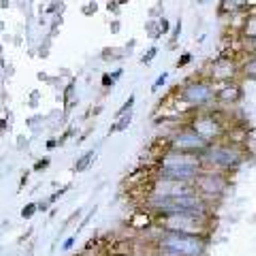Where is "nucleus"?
I'll return each instance as SVG.
<instances>
[{
  "label": "nucleus",
  "mask_w": 256,
  "mask_h": 256,
  "mask_svg": "<svg viewBox=\"0 0 256 256\" xmlns=\"http://www.w3.org/2000/svg\"><path fill=\"white\" fill-rule=\"evenodd\" d=\"M182 30H184V22H182V18L175 22V26H173V32H171V47H175L180 43V38H182Z\"/></svg>",
  "instance_id": "25"
},
{
  "label": "nucleus",
  "mask_w": 256,
  "mask_h": 256,
  "mask_svg": "<svg viewBox=\"0 0 256 256\" xmlns=\"http://www.w3.org/2000/svg\"><path fill=\"white\" fill-rule=\"evenodd\" d=\"M201 160H203V166L207 171H218L224 175H230V173H237L246 164L248 152H246L244 143L226 139V141L214 143V146L207 148Z\"/></svg>",
  "instance_id": "4"
},
{
  "label": "nucleus",
  "mask_w": 256,
  "mask_h": 256,
  "mask_svg": "<svg viewBox=\"0 0 256 256\" xmlns=\"http://www.w3.org/2000/svg\"><path fill=\"white\" fill-rule=\"evenodd\" d=\"M244 98H246V88L242 82H226L216 86V109L228 111L242 105Z\"/></svg>",
  "instance_id": "10"
},
{
  "label": "nucleus",
  "mask_w": 256,
  "mask_h": 256,
  "mask_svg": "<svg viewBox=\"0 0 256 256\" xmlns=\"http://www.w3.org/2000/svg\"><path fill=\"white\" fill-rule=\"evenodd\" d=\"M73 134H75V126H66V130H64L60 137H58V148H64L66 143L73 139Z\"/></svg>",
  "instance_id": "30"
},
{
  "label": "nucleus",
  "mask_w": 256,
  "mask_h": 256,
  "mask_svg": "<svg viewBox=\"0 0 256 256\" xmlns=\"http://www.w3.org/2000/svg\"><path fill=\"white\" fill-rule=\"evenodd\" d=\"M50 50H52V38L50 36H45V41L38 45V58H50Z\"/></svg>",
  "instance_id": "32"
},
{
  "label": "nucleus",
  "mask_w": 256,
  "mask_h": 256,
  "mask_svg": "<svg viewBox=\"0 0 256 256\" xmlns=\"http://www.w3.org/2000/svg\"><path fill=\"white\" fill-rule=\"evenodd\" d=\"M60 75H62V77H68V79H73V75H70V70H68V68H62V70H60Z\"/></svg>",
  "instance_id": "46"
},
{
  "label": "nucleus",
  "mask_w": 256,
  "mask_h": 256,
  "mask_svg": "<svg viewBox=\"0 0 256 256\" xmlns=\"http://www.w3.org/2000/svg\"><path fill=\"white\" fill-rule=\"evenodd\" d=\"M150 237L148 250L160 256H207L210 254V239L182 235V233H166L158 230Z\"/></svg>",
  "instance_id": "3"
},
{
  "label": "nucleus",
  "mask_w": 256,
  "mask_h": 256,
  "mask_svg": "<svg viewBox=\"0 0 256 256\" xmlns=\"http://www.w3.org/2000/svg\"><path fill=\"white\" fill-rule=\"evenodd\" d=\"M45 124H47V116H32V118L26 120V126L30 128L32 132H38Z\"/></svg>",
  "instance_id": "20"
},
{
  "label": "nucleus",
  "mask_w": 256,
  "mask_h": 256,
  "mask_svg": "<svg viewBox=\"0 0 256 256\" xmlns=\"http://www.w3.org/2000/svg\"><path fill=\"white\" fill-rule=\"evenodd\" d=\"M143 256H160V254H154V252H148V254H143Z\"/></svg>",
  "instance_id": "49"
},
{
  "label": "nucleus",
  "mask_w": 256,
  "mask_h": 256,
  "mask_svg": "<svg viewBox=\"0 0 256 256\" xmlns=\"http://www.w3.org/2000/svg\"><path fill=\"white\" fill-rule=\"evenodd\" d=\"M196 194H201L205 201H210L214 205H218L226 192L230 188V175H224V173H218V171H203L201 175L196 178V182L192 184Z\"/></svg>",
  "instance_id": "8"
},
{
  "label": "nucleus",
  "mask_w": 256,
  "mask_h": 256,
  "mask_svg": "<svg viewBox=\"0 0 256 256\" xmlns=\"http://www.w3.org/2000/svg\"><path fill=\"white\" fill-rule=\"evenodd\" d=\"M75 244H77V235L73 233L70 237H66V242L62 244V252H70V250H73V248H75Z\"/></svg>",
  "instance_id": "37"
},
{
  "label": "nucleus",
  "mask_w": 256,
  "mask_h": 256,
  "mask_svg": "<svg viewBox=\"0 0 256 256\" xmlns=\"http://www.w3.org/2000/svg\"><path fill=\"white\" fill-rule=\"evenodd\" d=\"M154 228L166 230V233H182V235H194L212 239L214 233V218L194 214H169V216H156Z\"/></svg>",
  "instance_id": "6"
},
{
  "label": "nucleus",
  "mask_w": 256,
  "mask_h": 256,
  "mask_svg": "<svg viewBox=\"0 0 256 256\" xmlns=\"http://www.w3.org/2000/svg\"><path fill=\"white\" fill-rule=\"evenodd\" d=\"M175 102L182 107L188 116L198 114V111L216 109V84L203 73H196L188 77L175 88Z\"/></svg>",
  "instance_id": "2"
},
{
  "label": "nucleus",
  "mask_w": 256,
  "mask_h": 256,
  "mask_svg": "<svg viewBox=\"0 0 256 256\" xmlns=\"http://www.w3.org/2000/svg\"><path fill=\"white\" fill-rule=\"evenodd\" d=\"M30 173H32V171H24V173H22V178H20V188H18L20 192H22L24 188H26V186H28V180H30Z\"/></svg>",
  "instance_id": "39"
},
{
  "label": "nucleus",
  "mask_w": 256,
  "mask_h": 256,
  "mask_svg": "<svg viewBox=\"0 0 256 256\" xmlns=\"http://www.w3.org/2000/svg\"><path fill=\"white\" fill-rule=\"evenodd\" d=\"M109 30H111V34H120V30H122V22H120V18H116L109 24Z\"/></svg>",
  "instance_id": "38"
},
{
  "label": "nucleus",
  "mask_w": 256,
  "mask_h": 256,
  "mask_svg": "<svg viewBox=\"0 0 256 256\" xmlns=\"http://www.w3.org/2000/svg\"><path fill=\"white\" fill-rule=\"evenodd\" d=\"M96 11H98V4H96L94 0H92V2H88V4H84V6H82V13L86 15V18H90V15H94Z\"/></svg>",
  "instance_id": "36"
},
{
  "label": "nucleus",
  "mask_w": 256,
  "mask_h": 256,
  "mask_svg": "<svg viewBox=\"0 0 256 256\" xmlns=\"http://www.w3.org/2000/svg\"><path fill=\"white\" fill-rule=\"evenodd\" d=\"M4 30H6V24H4V22H0V34H2Z\"/></svg>",
  "instance_id": "48"
},
{
  "label": "nucleus",
  "mask_w": 256,
  "mask_h": 256,
  "mask_svg": "<svg viewBox=\"0 0 256 256\" xmlns=\"http://www.w3.org/2000/svg\"><path fill=\"white\" fill-rule=\"evenodd\" d=\"M166 82H169V70H164L162 75H158V79L154 82V86H152V92L158 94V92H160V90H162V88L166 86Z\"/></svg>",
  "instance_id": "29"
},
{
  "label": "nucleus",
  "mask_w": 256,
  "mask_h": 256,
  "mask_svg": "<svg viewBox=\"0 0 256 256\" xmlns=\"http://www.w3.org/2000/svg\"><path fill=\"white\" fill-rule=\"evenodd\" d=\"M82 214H84V210H77V212L70 214L68 218H66V222H64L62 226H60V233H64V230H66V228L70 226V224H73V220H79V216H82ZM60 233H58V235H60Z\"/></svg>",
  "instance_id": "35"
},
{
  "label": "nucleus",
  "mask_w": 256,
  "mask_h": 256,
  "mask_svg": "<svg viewBox=\"0 0 256 256\" xmlns=\"http://www.w3.org/2000/svg\"><path fill=\"white\" fill-rule=\"evenodd\" d=\"M120 6H122L120 2H107V11H109V13H116V15H120Z\"/></svg>",
  "instance_id": "41"
},
{
  "label": "nucleus",
  "mask_w": 256,
  "mask_h": 256,
  "mask_svg": "<svg viewBox=\"0 0 256 256\" xmlns=\"http://www.w3.org/2000/svg\"><path fill=\"white\" fill-rule=\"evenodd\" d=\"M239 79H242V82H256V56H246V58H242Z\"/></svg>",
  "instance_id": "15"
},
{
  "label": "nucleus",
  "mask_w": 256,
  "mask_h": 256,
  "mask_svg": "<svg viewBox=\"0 0 256 256\" xmlns=\"http://www.w3.org/2000/svg\"><path fill=\"white\" fill-rule=\"evenodd\" d=\"M134 105H137V94L132 92V94H128V98L124 100V105L116 111V118H122V116H126V114H132Z\"/></svg>",
  "instance_id": "19"
},
{
  "label": "nucleus",
  "mask_w": 256,
  "mask_h": 256,
  "mask_svg": "<svg viewBox=\"0 0 256 256\" xmlns=\"http://www.w3.org/2000/svg\"><path fill=\"white\" fill-rule=\"evenodd\" d=\"M102 109H105V107H102V105H98V107H96V109L92 107V116H94V118H96V116H100V114H102Z\"/></svg>",
  "instance_id": "45"
},
{
  "label": "nucleus",
  "mask_w": 256,
  "mask_h": 256,
  "mask_svg": "<svg viewBox=\"0 0 256 256\" xmlns=\"http://www.w3.org/2000/svg\"><path fill=\"white\" fill-rule=\"evenodd\" d=\"M22 38H24V36H22V34H18V36L13 38V43H15V45H22Z\"/></svg>",
  "instance_id": "47"
},
{
  "label": "nucleus",
  "mask_w": 256,
  "mask_h": 256,
  "mask_svg": "<svg viewBox=\"0 0 256 256\" xmlns=\"http://www.w3.org/2000/svg\"><path fill=\"white\" fill-rule=\"evenodd\" d=\"M70 188H73V184H64L62 188L54 190V192H52V196L47 198V203H50V205H56V203H58V201H60V198H62L64 194H68V192H70Z\"/></svg>",
  "instance_id": "21"
},
{
  "label": "nucleus",
  "mask_w": 256,
  "mask_h": 256,
  "mask_svg": "<svg viewBox=\"0 0 256 256\" xmlns=\"http://www.w3.org/2000/svg\"><path fill=\"white\" fill-rule=\"evenodd\" d=\"M226 118H228V111L207 109V111H198V114L188 116L186 124L203 141L214 146V143L230 139V120H226Z\"/></svg>",
  "instance_id": "5"
},
{
  "label": "nucleus",
  "mask_w": 256,
  "mask_h": 256,
  "mask_svg": "<svg viewBox=\"0 0 256 256\" xmlns=\"http://www.w3.org/2000/svg\"><path fill=\"white\" fill-rule=\"evenodd\" d=\"M62 105H64V114H70V109L77 105V77L68 79V84L62 90Z\"/></svg>",
  "instance_id": "13"
},
{
  "label": "nucleus",
  "mask_w": 256,
  "mask_h": 256,
  "mask_svg": "<svg viewBox=\"0 0 256 256\" xmlns=\"http://www.w3.org/2000/svg\"><path fill=\"white\" fill-rule=\"evenodd\" d=\"M192 60H194V56H192L190 52H186V54L180 56V60H178V64H175V66H178V68H186L188 64H192Z\"/></svg>",
  "instance_id": "34"
},
{
  "label": "nucleus",
  "mask_w": 256,
  "mask_h": 256,
  "mask_svg": "<svg viewBox=\"0 0 256 256\" xmlns=\"http://www.w3.org/2000/svg\"><path fill=\"white\" fill-rule=\"evenodd\" d=\"M56 148H58V139H50V141L45 143V150H47V152H54Z\"/></svg>",
  "instance_id": "43"
},
{
  "label": "nucleus",
  "mask_w": 256,
  "mask_h": 256,
  "mask_svg": "<svg viewBox=\"0 0 256 256\" xmlns=\"http://www.w3.org/2000/svg\"><path fill=\"white\" fill-rule=\"evenodd\" d=\"M126 256H139V254H126Z\"/></svg>",
  "instance_id": "51"
},
{
  "label": "nucleus",
  "mask_w": 256,
  "mask_h": 256,
  "mask_svg": "<svg viewBox=\"0 0 256 256\" xmlns=\"http://www.w3.org/2000/svg\"><path fill=\"white\" fill-rule=\"evenodd\" d=\"M0 58H2V45H0Z\"/></svg>",
  "instance_id": "50"
},
{
  "label": "nucleus",
  "mask_w": 256,
  "mask_h": 256,
  "mask_svg": "<svg viewBox=\"0 0 256 256\" xmlns=\"http://www.w3.org/2000/svg\"><path fill=\"white\" fill-rule=\"evenodd\" d=\"M15 148H18V152H26L30 148V139L26 137V134H18V139H15Z\"/></svg>",
  "instance_id": "33"
},
{
  "label": "nucleus",
  "mask_w": 256,
  "mask_h": 256,
  "mask_svg": "<svg viewBox=\"0 0 256 256\" xmlns=\"http://www.w3.org/2000/svg\"><path fill=\"white\" fill-rule=\"evenodd\" d=\"M239 66H242V60L222 52L218 58H214L210 62V66H207V70H203V75L210 77L216 86L226 84V82H242L239 79Z\"/></svg>",
  "instance_id": "9"
},
{
  "label": "nucleus",
  "mask_w": 256,
  "mask_h": 256,
  "mask_svg": "<svg viewBox=\"0 0 256 256\" xmlns=\"http://www.w3.org/2000/svg\"><path fill=\"white\" fill-rule=\"evenodd\" d=\"M239 38H242L244 43H254L256 41V13H248L242 26H239Z\"/></svg>",
  "instance_id": "12"
},
{
  "label": "nucleus",
  "mask_w": 256,
  "mask_h": 256,
  "mask_svg": "<svg viewBox=\"0 0 256 256\" xmlns=\"http://www.w3.org/2000/svg\"><path fill=\"white\" fill-rule=\"evenodd\" d=\"M134 47H137V38H132V41H130V43H126V45H124V50H126L128 54H130V56H132V50H134Z\"/></svg>",
  "instance_id": "44"
},
{
  "label": "nucleus",
  "mask_w": 256,
  "mask_h": 256,
  "mask_svg": "<svg viewBox=\"0 0 256 256\" xmlns=\"http://www.w3.org/2000/svg\"><path fill=\"white\" fill-rule=\"evenodd\" d=\"M158 22V30H160V36H164V34H171V22L164 18V15H160V18H156Z\"/></svg>",
  "instance_id": "31"
},
{
  "label": "nucleus",
  "mask_w": 256,
  "mask_h": 256,
  "mask_svg": "<svg viewBox=\"0 0 256 256\" xmlns=\"http://www.w3.org/2000/svg\"><path fill=\"white\" fill-rule=\"evenodd\" d=\"M96 158H98V150H88V152H84L82 156H79L75 162H73V173H86V171H90L92 169V164L96 162Z\"/></svg>",
  "instance_id": "14"
},
{
  "label": "nucleus",
  "mask_w": 256,
  "mask_h": 256,
  "mask_svg": "<svg viewBox=\"0 0 256 256\" xmlns=\"http://www.w3.org/2000/svg\"><path fill=\"white\" fill-rule=\"evenodd\" d=\"M96 212H98V205H94V207H92V210H90V212H88V214H86V218H84V220H82V224H79V226H77V230H75V235H79V233H82V230H84V228L88 226V224H90V222H92V218H94V216H96Z\"/></svg>",
  "instance_id": "28"
},
{
  "label": "nucleus",
  "mask_w": 256,
  "mask_h": 256,
  "mask_svg": "<svg viewBox=\"0 0 256 256\" xmlns=\"http://www.w3.org/2000/svg\"><path fill=\"white\" fill-rule=\"evenodd\" d=\"M36 207H38V214H47V212H50V203H47V198H45V201H38L36 203Z\"/></svg>",
  "instance_id": "40"
},
{
  "label": "nucleus",
  "mask_w": 256,
  "mask_h": 256,
  "mask_svg": "<svg viewBox=\"0 0 256 256\" xmlns=\"http://www.w3.org/2000/svg\"><path fill=\"white\" fill-rule=\"evenodd\" d=\"M122 75H124V68H116L114 73H102L100 86H102V90H105V94L114 90V88L118 86V82L122 79Z\"/></svg>",
  "instance_id": "18"
},
{
  "label": "nucleus",
  "mask_w": 256,
  "mask_h": 256,
  "mask_svg": "<svg viewBox=\"0 0 256 256\" xmlns=\"http://www.w3.org/2000/svg\"><path fill=\"white\" fill-rule=\"evenodd\" d=\"M158 54H160V47H158V45H152L150 50L141 56V60H139V62L143 64V66H148V64H152V62L158 58Z\"/></svg>",
  "instance_id": "22"
},
{
  "label": "nucleus",
  "mask_w": 256,
  "mask_h": 256,
  "mask_svg": "<svg viewBox=\"0 0 256 256\" xmlns=\"http://www.w3.org/2000/svg\"><path fill=\"white\" fill-rule=\"evenodd\" d=\"M52 166V158L50 156H45V158H38L36 162H34V166H32V171L34 173H45L47 169Z\"/></svg>",
  "instance_id": "27"
},
{
  "label": "nucleus",
  "mask_w": 256,
  "mask_h": 256,
  "mask_svg": "<svg viewBox=\"0 0 256 256\" xmlns=\"http://www.w3.org/2000/svg\"><path fill=\"white\" fill-rule=\"evenodd\" d=\"M38 214V207H36V203H28V205H24L22 207V212H20V216H22V220H32L34 216Z\"/></svg>",
  "instance_id": "23"
},
{
  "label": "nucleus",
  "mask_w": 256,
  "mask_h": 256,
  "mask_svg": "<svg viewBox=\"0 0 256 256\" xmlns=\"http://www.w3.org/2000/svg\"><path fill=\"white\" fill-rule=\"evenodd\" d=\"M205 171L201 156L182 154V152H160L154 162V178H164L182 184H194L196 178Z\"/></svg>",
  "instance_id": "1"
},
{
  "label": "nucleus",
  "mask_w": 256,
  "mask_h": 256,
  "mask_svg": "<svg viewBox=\"0 0 256 256\" xmlns=\"http://www.w3.org/2000/svg\"><path fill=\"white\" fill-rule=\"evenodd\" d=\"M126 58H130V54H128L124 47H105V50L100 52V60L107 62V64H114V62H122Z\"/></svg>",
  "instance_id": "16"
},
{
  "label": "nucleus",
  "mask_w": 256,
  "mask_h": 256,
  "mask_svg": "<svg viewBox=\"0 0 256 256\" xmlns=\"http://www.w3.org/2000/svg\"><path fill=\"white\" fill-rule=\"evenodd\" d=\"M146 32H148V36L152 38V41H158V38H162V36H160V30H158V22L156 20L146 22Z\"/></svg>",
  "instance_id": "24"
},
{
  "label": "nucleus",
  "mask_w": 256,
  "mask_h": 256,
  "mask_svg": "<svg viewBox=\"0 0 256 256\" xmlns=\"http://www.w3.org/2000/svg\"><path fill=\"white\" fill-rule=\"evenodd\" d=\"M210 143L203 141L198 134L192 130V128L184 122L182 126H178L173 132H169V137L162 139V150L160 152H182V154H192V156H203Z\"/></svg>",
  "instance_id": "7"
},
{
  "label": "nucleus",
  "mask_w": 256,
  "mask_h": 256,
  "mask_svg": "<svg viewBox=\"0 0 256 256\" xmlns=\"http://www.w3.org/2000/svg\"><path fill=\"white\" fill-rule=\"evenodd\" d=\"M154 222H156V216L139 207V210H134L130 214V218H128V226L134 228V230H152L154 228Z\"/></svg>",
  "instance_id": "11"
},
{
  "label": "nucleus",
  "mask_w": 256,
  "mask_h": 256,
  "mask_svg": "<svg viewBox=\"0 0 256 256\" xmlns=\"http://www.w3.org/2000/svg\"><path fill=\"white\" fill-rule=\"evenodd\" d=\"M132 120H134V111H132V114L122 116V118H116V122L109 126V137H111V134H118V132H126L128 128L132 126Z\"/></svg>",
  "instance_id": "17"
},
{
  "label": "nucleus",
  "mask_w": 256,
  "mask_h": 256,
  "mask_svg": "<svg viewBox=\"0 0 256 256\" xmlns=\"http://www.w3.org/2000/svg\"><path fill=\"white\" fill-rule=\"evenodd\" d=\"M41 100H43V92L41 90H32L30 94H28V107L30 109H36L38 105H41Z\"/></svg>",
  "instance_id": "26"
},
{
  "label": "nucleus",
  "mask_w": 256,
  "mask_h": 256,
  "mask_svg": "<svg viewBox=\"0 0 256 256\" xmlns=\"http://www.w3.org/2000/svg\"><path fill=\"white\" fill-rule=\"evenodd\" d=\"M36 79H38V82H41V84H47V86L52 84V77L47 75V73H36Z\"/></svg>",
  "instance_id": "42"
}]
</instances>
